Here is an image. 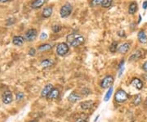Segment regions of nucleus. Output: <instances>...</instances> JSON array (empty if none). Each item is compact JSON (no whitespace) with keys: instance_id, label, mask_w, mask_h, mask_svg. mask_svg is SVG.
<instances>
[{"instance_id":"f257e3e1","label":"nucleus","mask_w":147,"mask_h":122,"mask_svg":"<svg viewBox=\"0 0 147 122\" xmlns=\"http://www.w3.org/2000/svg\"><path fill=\"white\" fill-rule=\"evenodd\" d=\"M67 43L72 47H79L84 43L85 39L83 35L78 33H72L68 35L66 37Z\"/></svg>"},{"instance_id":"f03ea898","label":"nucleus","mask_w":147,"mask_h":122,"mask_svg":"<svg viewBox=\"0 0 147 122\" xmlns=\"http://www.w3.org/2000/svg\"><path fill=\"white\" fill-rule=\"evenodd\" d=\"M128 94L122 89H119L116 92L115 95V99L117 103H124L128 100Z\"/></svg>"},{"instance_id":"7ed1b4c3","label":"nucleus","mask_w":147,"mask_h":122,"mask_svg":"<svg viewBox=\"0 0 147 122\" xmlns=\"http://www.w3.org/2000/svg\"><path fill=\"white\" fill-rule=\"evenodd\" d=\"M70 47L66 43H60L56 46V53L57 55L64 57L69 53Z\"/></svg>"},{"instance_id":"20e7f679","label":"nucleus","mask_w":147,"mask_h":122,"mask_svg":"<svg viewBox=\"0 0 147 122\" xmlns=\"http://www.w3.org/2000/svg\"><path fill=\"white\" fill-rule=\"evenodd\" d=\"M72 10H73V7L71 6V4L66 3L61 7V10H60V15L62 18H66L71 14Z\"/></svg>"},{"instance_id":"39448f33","label":"nucleus","mask_w":147,"mask_h":122,"mask_svg":"<svg viewBox=\"0 0 147 122\" xmlns=\"http://www.w3.org/2000/svg\"><path fill=\"white\" fill-rule=\"evenodd\" d=\"M37 37V31L35 29H30L26 31L24 35V39L28 42L34 41Z\"/></svg>"},{"instance_id":"423d86ee","label":"nucleus","mask_w":147,"mask_h":122,"mask_svg":"<svg viewBox=\"0 0 147 122\" xmlns=\"http://www.w3.org/2000/svg\"><path fill=\"white\" fill-rule=\"evenodd\" d=\"M115 79L113 76L111 75H107L105 76L104 79H102L101 83V87L102 89H107V88H110V86L114 83Z\"/></svg>"},{"instance_id":"0eeeda50","label":"nucleus","mask_w":147,"mask_h":122,"mask_svg":"<svg viewBox=\"0 0 147 122\" xmlns=\"http://www.w3.org/2000/svg\"><path fill=\"white\" fill-rule=\"evenodd\" d=\"M12 94L10 91H6L3 94V103L4 104H10L12 102Z\"/></svg>"},{"instance_id":"6e6552de","label":"nucleus","mask_w":147,"mask_h":122,"mask_svg":"<svg viewBox=\"0 0 147 122\" xmlns=\"http://www.w3.org/2000/svg\"><path fill=\"white\" fill-rule=\"evenodd\" d=\"M53 89V85L52 84H48L45 86L43 89V90L41 92V97L43 98H47L48 96L49 93Z\"/></svg>"},{"instance_id":"1a4fd4ad","label":"nucleus","mask_w":147,"mask_h":122,"mask_svg":"<svg viewBox=\"0 0 147 122\" xmlns=\"http://www.w3.org/2000/svg\"><path fill=\"white\" fill-rule=\"evenodd\" d=\"M24 42V37L21 36V35H16L13 37L12 39V43L16 46H22Z\"/></svg>"},{"instance_id":"9d476101","label":"nucleus","mask_w":147,"mask_h":122,"mask_svg":"<svg viewBox=\"0 0 147 122\" xmlns=\"http://www.w3.org/2000/svg\"><path fill=\"white\" fill-rule=\"evenodd\" d=\"M131 85L133 87H135L136 89H139V90L143 88V83H142V81H141V79H138V78H133V79H132Z\"/></svg>"},{"instance_id":"9b49d317","label":"nucleus","mask_w":147,"mask_h":122,"mask_svg":"<svg viewBox=\"0 0 147 122\" xmlns=\"http://www.w3.org/2000/svg\"><path fill=\"white\" fill-rule=\"evenodd\" d=\"M46 0H34L31 3V7L34 9H38L40 8L41 7L43 6V4L45 3Z\"/></svg>"},{"instance_id":"f8f14e48","label":"nucleus","mask_w":147,"mask_h":122,"mask_svg":"<svg viewBox=\"0 0 147 122\" xmlns=\"http://www.w3.org/2000/svg\"><path fill=\"white\" fill-rule=\"evenodd\" d=\"M142 56H143L142 52H141V50H138V51L135 52L133 54H132V55L130 56V57H129V61H136V60H139Z\"/></svg>"},{"instance_id":"ddd939ff","label":"nucleus","mask_w":147,"mask_h":122,"mask_svg":"<svg viewBox=\"0 0 147 122\" xmlns=\"http://www.w3.org/2000/svg\"><path fill=\"white\" fill-rule=\"evenodd\" d=\"M59 95H60V91H59V89L53 88V89L49 93L48 96L47 98H48V99H52V100H53V99H56V98H58Z\"/></svg>"},{"instance_id":"4468645a","label":"nucleus","mask_w":147,"mask_h":122,"mask_svg":"<svg viewBox=\"0 0 147 122\" xmlns=\"http://www.w3.org/2000/svg\"><path fill=\"white\" fill-rule=\"evenodd\" d=\"M137 38H138V40L141 43H147V36L146 34L145 33V31H141L138 32V35H137Z\"/></svg>"},{"instance_id":"2eb2a0df","label":"nucleus","mask_w":147,"mask_h":122,"mask_svg":"<svg viewBox=\"0 0 147 122\" xmlns=\"http://www.w3.org/2000/svg\"><path fill=\"white\" fill-rule=\"evenodd\" d=\"M129 49H130V44L128 43H122L121 46L119 47L118 51H119V53L124 54V53H127L128 52Z\"/></svg>"},{"instance_id":"dca6fc26","label":"nucleus","mask_w":147,"mask_h":122,"mask_svg":"<svg viewBox=\"0 0 147 122\" xmlns=\"http://www.w3.org/2000/svg\"><path fill=\"white\" fill-rule=\"evenodd\" d=\"M81 97H80L79 94H77L75 92H73V93H71L70 94V96H69V101L70 102V103H76L77 101H79Z\"/></svg>"},{"instance_id":"f3484780","label":"nucleus","mask_w":147,"mask_h":122,"mask_svg":"<svg viewBox=\"0 0 147 122\" xmlns=\"http://www.w3.org/2000/svg\"><path fill=\"white\" fill-rule=\"evenodd\" d=\"M52 14V7H47L43 10V17L45 18H48Z\"/></svg>"},{"instance_id":"a211bd4d","label":"nucleus","mask_w":147,"mask_h":122,"mask_svg":"<svg viewBox=\"0 0 147 122\" xmlns=\"http://www.w3.org/2000/svg\"><path fill=\"white\" fill-rule=\"evenodd\" d=\"M93 104L94 103L92 101H85L80 104V106H81V108L83 110H89L90 108H92Z\"/></svg>"},{"instance_id":"6ab92c4d","label":"nucleus","mask_w":147,"mask_h":122,"mask_svg":"<svg viewBox=\"0 0 147 122\" xmlns=\"http://www.w3.org/2000/svg\"><path fill=\"white\" fill-rule=\"evenodd\" d=\"M137 10V3L136 2H132L129 4L128 7V13L129 14H134Z\"/></svg>"},{"instance_id":"aec40b11","label":"nucleus","mask_w":147,"mask_h":122,"mask_svg":"<svg viewBox=\"0 0 147 122\" xmlns=\"http://www.w3.org/2000/svg\"><path fill=\"white\" fill-rule=\"evenodd\" d=\"M52 48V46L51 44H48V43H45V44H41L38 48V50L39 52H45V51H48L50 49Z\"/></svg>"},{"instance_id":"412c9836","label":"nucleus","mask_w":147,"mask_h":122,"mask_svg":"<svg viewBox=\"0 0 147 122\" xmlns=\"http://www.w3.org/2000/svg\"><path fill=\"white\" fill-rule=\"evenodd\" d=\"M52 65H53V61L50 59H44L41 62V67L43 68H48V67H52Z\"/></svg>"},{"instance_id":"4be33fe9","label":"nucleus","mask_w":147,"mask_h":122,"mask_svg":"<svg viewBox=\"0 0 147 122\" xmlns=\"http://www.w3.org/2000/svg\"><path fill=\"white\" fill-rule=\"evenodd\" d=\"M87 121H88V116L85 113H83L78 117L75 122H87Z\"/></svg>"},{"instance_id":"5701e85b","label":"nucleus","mask_w":147,"mask_h":122,"mask_svg":"<svg viewBox=\"0 0 147 122\" xmlns=\"http://www.w3.org/2000/svg\"><path fill=\"white\" fill-rule=\"evenodd\" d=\"M141 103V94H137L133 98V104L135 106H138Z\"/></svg>"},{"instance_id":"b1692460","label":"nucleus","mask_w":147,"mask_h":122,"mask_svg":"<svg viewBox=\"0 0 147 122\" xmlns=\"http://www.w3.org/2000/svg\"><path fill=\"white\" fill-rule=\"evenodd\" d=\"M113 91H114V89H113V87H110V89H109V90H108V92L106 93L105 96L104 100L105 101V102L109 101V99H110V97H111V95H112V93H113Z\"/></svg>"},{"instance_id":"393cba45","label":"nucleus","mask_w":147,"mask_h":122,"mask_svg":"<svg viewBox=\"0 0 147 122\" xmlns=\"http://www.w3.org/2000/svg\"><path fill=\"white\" fill-rule=\"evenodd\" d=\"M117 50H118V43L115 41L110 46V51L111 53H115Z\"/></svg>"},{"instance_id":"a878e982","label":"nucleus","mask_w":147,"mask_h":122,"mask_svg":"<svg viewBox=\"0 0 147 122\" xmlns=\"http://www.w3.org/2000/svg\"><path fill=\"white\" fill-rule=\"evenodd\" d=\"M112 2H113V0H104L103 3L101 4V7H105V8H108V7H110L111 6Z\"/></svg>"},{"instance_id":"bb28decb","label":"nucleus","mask_w":147,"mask_h":122,"mask_svg":"<svg viewBox=\"0 0 147 122\" xmlns=\"http://www.w3.org/2000/svg\"><path fill=\"white\" fill-rule=\"evenodd\" d=\"M103 1L104 0H92L91 1V6L92 7H96L98 5H101L103 3Z\"/></svg>"},{"instance_id":"cd10ccee","label":"nucleus","mask_w":147,"mask_h":122,"mask_svg":"<svg viewBox=\"0 0 147 122\" xmlns=\"http://www.w3.org/2000/svg\"><path fill=\"white\" fill-rule=\"evenodd\" d=\"M61 31V25H53V26H52V31H53L54 33H58V32H60Z\"/></svg>"},{"instance_id":"c85d7f7f","label":"nucleus","mask_w":147,"mask_h":122,"mask_svg":"<svg viewBox=\"0 0 147 122\" xmlns=\"http://www.w3.org/2000/svg\"><path fill=\"white\" fill-rule=\"evenodd\" d=\"M23 98H24V93H23L19 92V93H17V101H21Z\"/></svg>"},{"instance_id":"c756f323","label":"nucleus","mask_w":147,"mask_h":122,"mask_svg":"<svg viewBox=\"0 0 147 122\" xmlns=\"http://www.w3.org/2000/svg\"><path fill=\"white\" fill-rule=\"evenodd\" d=\"M35 54H36V50L34 49V48H31V49L29 50V55L31 56V57H34Z\"/></svg>"},{"instance_id":"7c9ffc66","label":"nucleus","mask_w":147,"mask_h":122,"mask_svg":"<svg viewBox=\"0 0 147 122\" xmlns=\"http://www.w3.org/2000/svg\"><path fill=\"white\" fill-rule=\"evenodd\" d=\"M47 38H48V35H47L46 33H44V32H43V33L41 34V35H40V39H41V40L46 39Z\"/></svg>"},{"instance_id":"2f4dec72","label":"nucleus","mask_w":147,"mask_h":122,"mask_svg":"<svg viewBox=\"0 0 147 122\" xmlns=\"http://www.w3.org/2000/svg\"><path fill=\"white\" fill-rule=\"evenodd\" d=\"M118 35L119 37H124L125 36V31H119L118 32Z\"/></svg>"},{"instance_id":"473e14b6","label":"nucleus","mask_w":147,"mask_h":122,"mask_svg":"<svg viewBox=\"0 0 147 122\" xmlns=\"http://www.w3.org/2000/svg\"><path fill=\"white\" fill-rule=\"evenodd\" d=\"M142 68H143V70H144L146 72H147V61L144 62V64L142 65Z\"/></svg>"},{"instance_id":"72a5a7b5","label":"nucleus","mask_w":147,"mask_h":122,"mask_svg":"<svg viewBox=\"0 0 147 122\" xmlns=\"http://www.w3.org/2000/svg\"><path fill=\"white\" fill-rule=\"evenodd\" d=\"M142 7H143V9H146L147 8V1H145L144 3H143V4H142Z\"/></svg>"},{"instance_id":"f704fd0d","label":"nucleus","mask_w":147,"mask_h":122,"mask_svg":"<svg viewBox=\"0 0 147 122\" xmlns=\"http://www.w3.org/2000/svg\"><path fill=\"white\" fill-rule=\"evenodd\" d=\"M8 1H10V0H0V3H4L8 2Z\"/></svg>"},{"instance_id":"c9c22d12","label":"nucleus","mask_w":147,"mask_h":122,"mask_svg":"<svg viewBox=\"0 0 147 122\" xmlns=\"http://www.w3.org/2000/svg\"><path fill=\"white\" fill-rule=\"evenodd\" d=\"M141 16H139V21H138V23H140V22H141Z\"/></svg>"},{"instance_id":"e433bc0d","label":"nucleus","mask_w":147,"mask_h":122,"mask_svg":"<svg viewBox=\"0 0 147 122\" xmlns=\"http://www.w3.org/2000/svg\"><path fill=\"white\" fill-rule=\"evenodd\" d=\"M145 105H146V106L147 107V98H146V102H145Z\"/></svg>"},{"instance_id":"4c0bfd02","label":"nucleus","mask_w":147,"mask_h":122,"mask_svg":"<svg viewBox=\"0 0 147 122\" xmlns=\"http://www.w3.org/2000/svg\"><path fill=\"white\" fill-rule=\"evenodd\" d=\"M29 122H37L36 121H34V120H33V121H29Z\"/></svg>"}]
</instances>
